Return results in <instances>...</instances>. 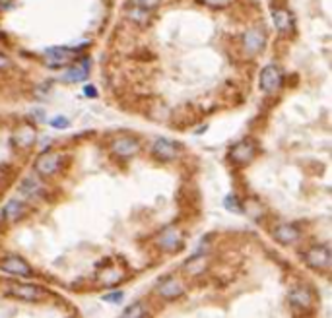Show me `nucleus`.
<instances>
[{"mask_svg":"<svg viewBox=\"0 0 332 318\" xmlns=\"http://www.w3.org/2000/svg\"><path fill=\"white\" fill-rule=\"evenodd\" d=\"M6 295L22 299V301H37V299H43L47 293L41 287L33 286V284H16V282H10V284H6Z\"/></svg>","mask_w":332,"mask_h":318,"instance_id":"f257e3e1","label":"nucleus"},{"mask_svg":"<svg viewBox=\"0 0 332 318\" xmlns=\"http://www.w3.org/2000/svg\"><path fill=\"white\" fill-rule=\"evenodd\" d=\"M305 262L311 266V268H317V270H329L331 268V249L325 247V245H319V247H313L305 253Z\"/></svg>","mask_w":332,"mask_h":318,"instance_id":"f03ea898","label":"nucleus"},{"mask_svg":"<svg viewBox=\"0 0 332 318\" xmlns=\"http://www.w3.org/2000/svg\"><path fill=\"white\" fill-rule=\"evenodd\" d=\"M280 86H282V74H280L278 66H274V64L265 66L263 72H261V88H263V92L274 94V92H278Z\"/></svg>","mask_w":332,"mask_h":318,"instance_id":"7ed1b4c3","label":"nucleus"},{"mask_svg":"<svg viewBox=\"0 0 332 318\" xmlns=\"http://www.w3.org/2000/svg\"><path fill=\"white\" fill-rule=\"evenodd\" d=\"M2 270L6 274H12V276H20V278H30L33 274L32 266L20 258V256H8L4 262H2Z\"/></svg>","mask_w":332,"mask_h":318,"instance_id":"20e7f679","label":"nucleus"},{"mask_svg":"<svg viewBox=\"0 0 332 318\" xmlns=\"http://www.w3.org/2000/svg\"><path fill=\"white\" fill-rule=\"evenodd\" d=\"M61 167V156L53 154V152H45L43 156H39L35 161V171L43 177H49L53 173H57Z\"/></svg>","mask_w":332,"mask_h":318,"instance_id":"39448f33","label":"nucleus"},{"mask_svg":"<svg viewBox=\"0 0 332 318\" xmlns=\"http://www.w3.org/2000/svg\"><path fill=\"white\" fill-rule=\"evenodd\" d=\"M230 158L235 163H249L251 159L255 158V140L251 138H245L241 142H237L230 152Z\"/></svg>","mask_w":332,"mask_h":318,"instance_id":"423d86ee","label":"nucleus"},{"mask_svg":"<svg viewBox=\"0 0 332 318\" xmlns=\"http://www.w3.org/2000/svg\"><path fill=\"white\" fill-rule=\"evenodd\" d=\"M152 154L158 159H162V161H171V159L177 158L179 148H177L175 142H171L167 138H158L154 142V146H152Z\"/></svg>","mask_w":332,"mask_h":318,"instance_id":"0eeeda50","label":"nucleus"},{"mask_svg":"<svg viewBox=\"0 0 332 318\" xmlns=\"http://www.w3.org/2000/svg\"><path fill=\"white\" fill-rule=\"evenodd\" d=\"M111 150H113V154L119 156V158H131L134 154H138L140 144H138L134 138H131V136H121V138H117V140L111 144Z\"/></svg>","mask_w":332,"mask_h":318,"instance_id":"6e6552de","label":"nucleus"},{"mask_svg":"<svg viewBox=\"0 0 332 318\" xmlns=\"http://www.w3.org/2000/svg\"><path fill=\"white\" fill-rule=\"evenodd\" d=\"M160 247L164 251H177L181 245H183V239H181V231L175 229V227H166L158 239Z\"/></svg>","mask_w":332,"mask_h":318,"instance_id":"1a4fd4ad","label":"nucleus"},{"mask_svg":"<svg viewBox=\"0 0 332 318\" xmlns=\"http://www.w3.org/2000/svg\"><path fill=\"white\" fill-rule=\"evenodd\" d=\"M72 57H74V51L66 47H53L45 51V63L49 66H61V64L68 63Z\"/></svg>","mask_w":332,"mask_h":318,"instance_id":"9d476101","label":"nucleus"},{"mask_svg":"<svg viewBox=\"0 0 332 318\" xmlns=\"http://www.w3.org/2000/svg\"><path fill=\"white\" fill-rule=\"evenodd\" d=\"M290 303L298 309H309L313 305V293L305 286H298L290 291Z\"/></svg>","mask_w":332,"mask_h":318,"instance_id":"9b49d317","label":"nucleus"},{"mask_svg":"<svg viewBox=\"0 0 332 318\" xmlns=\"http://www.w3.org/2000/svg\"><path fill=\"white\" fill-rule=\"evenodd\" d=\"M243 47L247 53L255 55L259 53L263 47H265V33L261 30H249V32L243 35Z\"/></svg>","mask_w":332,"mask_h":318,"instance_id":"f8f14e48","label":"nucleus"},{"mask_svg":"<svg viewBox=\"0 0 332 318\" xmlns=\"http://www.w3.org/2000/svg\"><path fill=\"white\" fill-rule=\"evenodd\" d=\"M274 239L282 245H292L299 239V229L290 225V223H280L276 229H274Z\"/></svg>","mask_w":332,"mask_h":318,"instance_id":"ddd939ff","label":"nucleus"},{"mask_svg":"<svg viewBox=\"0 0 332 318\" xmlns=\"http://www.w3.org/2000/svg\"><path fill=\"white\" fill-rule=\"evenodd\" d=\"M158 291H160L162 297L173 299V297H179V295L183 293V286H181V282L175 280V278H166V280L160 284Z\"/></svg>","mask_w":332,"mask_h":318,"instance_id":"4468645a","label":"nucleus"},{"mask_svg":"<svg viewBox=\"0 0 332 318\" xmlns=\"http://www.w3.org/2000/svg\"><path fill=\"white\" fill-rule=\"evenodd\" d=\"M272 20H274V26L280 32H288L292 28V16L286 10H274L272 12Z\"/></svg>","mask_w":332,"mask_h":318,"instance_id":"2eb2a0df","label":"nucleus"},{"mask_svg":"<svg viewBox=\"0 0 332 318\" xmlns=\"http://www.w3.org/2000/svg\"><path fill=\"white\" fill-rule=\"evenodd\" d=\"M22 212H24V204L20 202V200H8L6 202V208H4V218L8 220V222H16L20 216H22Z\"/></svg>","mask_w":332,"mask_h":318,"instance_id":"dca6fc26","label":"nucleus"},{"mask_svg":"<svg viewBox=\"0 0 332 318\" xmlns=\"http://www.w3.org/2000/svg\"><path fill=\"white\" fill-rule=\"evenodd\" d=\"M39 191H41V183L37 181V177H28V179H24L22 185H20V192H22L26 198H32V196H35Z\"/></svg>","mask_w":332,"mask_h":318,"instance_id":"f3484780","label":"nucleus"},{"mask_svg":"<svg viewBox=\"0 0 332 318\" xmlns=\"http://www.w3.org/2000/svg\"><path fill=\"white\" fill-rule=\"evenodd\" d=\"M204 268H206V258H204V254H193V258L185 264V272L191 274V276H193V274H195V276L200 274Z\"/></svg>","mask_w":332,"mask_h":318,"instance_id":"a211bd4d","label":"nucleus"},{"mask_svg":"<svg viewBox=\"0 0 332 318\" xmlns=\"http://www.w3.org/2000/svg\"><path fill=\"white\" fill-rule=\"evenodd\" d=\"M33 140H35V132L32 128H24V130H20V132L14 136V142H16L18 146H24V148L32 146Z\"/></svg>","mask_w":332,"mask_h":318,"instance_id":"6ab92c4d","label":"nucleus"},{"mask_svg":"<svg viewBox=\"0 0 332 318\" xmlns=\"http://www.w3.org/2000/svg\"><path fill=\"white\" fill-rule=\"evenodd\" d=\"M65 78H66L68 82H84L88 78V68L86 66H76L70 72H66Z\"/></svg>","mask_w":332,"mask_h":318,"instance_id":"aec40b11","label":"nucleus"},{"mask_svg":"<svg viewBox=\"0 0 332 318\" xmlns=\"http://www.w3.org/2000/svg\"><path fill=\"white\" fill-rule=\"evenodd\" d=\"M224 206H226L230 212H233V214H239V212H243L241 204L235 200V196H233V194H230V196H226V198H224Z\"/></svg>","mask_w":332,"mask_h":318,"instance_id":"412c9836","label":"nucleus"},{"mask_svg":"<svg viewBox=\"0 0 332 318\" xmlns=\"http://www.w3.org/2000/svg\"><path fill=\"white\" fill-rule=\"evenodd\" d=\"M144 307H142V303H134L131 305L129 309H125V313H123V317H144Z\"/></svg>","mask_w":332,"mask_h":318,"instance_id":"4be33fe9","label":"nucleus"},{"mask_svg":"<svg viewBox=\"0 0 332 318\" xmlns=\"http://www.w3.org/2000/svg\"><path fill=\"white\" fill-rule=\"evenodd\" d=\"M123 291H115V293H109V295H105L103 297V301H107V303H119V301H123Z\"/></svg>","mask_w":332,"mask_h":318,"instance_id":"5701e85b","label":"nucleus"},{"mask_svg":"<svg viewBox=\"0 0 332 318\" xmlns=\"http://www.w3.org/2000/svg\"><path fill=\"white\" fill-rule=\"evenodd\" d=\"M51 127L53 128H66L68 127V119H65V117H57V119H53V121H51Z\"/></svg>","mask_w":332,"mask_h":318,"instance_id":"b1692460","label":"nucleus"},{"mask_svg":"<svg viewBox=\"0 0 332 318\" xmlns=\"http://www.w3.org/2000/svg\"><path fill=\"white\" fill-rule=\"evenodd\" d=\"M204 4H208V6H216V8H222V6H228V4H232L233 0H202Z\"/></svg>","mask_w":332,"mask_h":318,"instance_id":"393cba45","label":"nucleus"},{"mask_svg":"<svg viewBox=\"0 0 332 318\" xmlns=\"http://www.w3.org/2000/svg\"><path fill=\"white\" fill-rule=\"evenodd\" d=\"M136 2L140 4V8H150V10H152V8H156L162 0H136Z\"/></svg>","mask_w":332,"mask_h":318,"instance_id":"a878e982","label":"nucleus"},{"mask_svg":"<svg viewBox=\"0 0 332 318\" xmlns=\"http://www.w3.org/2000/svg\"><path fill=\"white\" fill-rule=\"evenodd\" d=\"M84 94H86V95H90V97H94L96 95V90H94V88H86V90H84Z\"/></svg>","mask_w":332,"mask_h":318,"instance_id":"bb28decb","label":"nucleus"}]
</instances>
